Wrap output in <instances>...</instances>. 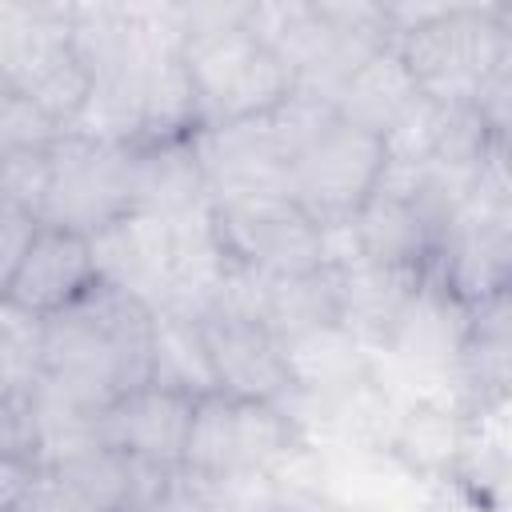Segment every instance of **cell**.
<instances>
[{"label": "cell", "instance_id": "6da1fadb", "mask_svg": "<svg viewBox=\"0 0 512 512\" xmlns=\"http://www.w3.org/2000/svg\"><path fill=\"white\" fill-rule=\"evenodd\" d=\"M152 364V312L96 280L64 312L40 320V384L100 416L112 400L148 384Z\"/></svg>", "mask_w": 512, "mask_h": 512}, {"label": "cell", "instance_id": "7a4b0ae2", "mask_svg": "<svg viewBox=\"0 0 512 512\" xmlns=\"http://www.w3.org/2000/svg\"><path fill=\"white\" fill-rule=\"evenodd\" d=\"M180 64L192 88L196 132L268 116L292 96L288 68L240 24V8L192 12L184 20Z\"/></svg>", "mask_w": 512, "mask_h": 512}, {"label": "cell", "instance_id": "3957f363", "mask_svg": "<svg viewBox=\"0 0 512 512\" xmlns=\"http://www.w3.org/2000/svg\"><path fill=\"white\" fill-rule=\"evenodd\" d=\"M392 48L416 92L432 104H472L512 60L504 8L476 4H440L420 24L396 32Z\"/></svg>", "mask_w": 512, "mask_h": 512}, {"label": "cell", "instance_id": "277c9868", "mask_svg": "<svg viewBox=\"0 0 512 512\" xmlns=\"http://www.w3.org/2000/svg\"><path fill=\"white\" fill-rule=\"evenodd\" d=\"M384 164H388V144L332 112L288 156L284 196L320 232H340L352 224V216L380 184Z\"/></svg>", "mask_w": 512, "mask_h": 512}, {"label": "cell", "instance_id": "5b68a950", "mask_svg": "<svg viewBox=\"0 0 512 512\" xmlns=\"http://www.w3.org/2000/svg\"><path fill=\"white\" fill-rule=\"evenodd\" d=\"M292 440L296 432L280 404L208 392L192 404L180 468L208 484H236L268 476L272 464L292 452Z\"/></svg>", "mask_w": 512, "mask_h": 512}, {"label": "cell", "instance_id": "8992f818", "mask_svg": "<svg viewBox=\"0 0 512 512\" xmlns=\"http://www.w3.org/2000/svg\"><path fill=\"white\" fill-rule=\"evenodd\" d=\"M128 212H136L132 148L64 132L48 160V188L36 220L96 236Z\"/></svg>", "mask_w": 512, "mask_h": 512}, {"label": "cell", "instance_id": "52a82bcc", "mask_svg": "<svg viewBox=\"0 0 512 512\" xmlns=\"http://www.w3.org/2000/svg\"><path fill=\"white\" fill-rule=\"evenodd\" d=\"M212 228L224 260L264 280L328 264V236L288 196L212 200Z\"/></svg>", "mask_w": 512, "mask_h": 512}, {"label": "cell", "instance_id": "ba28073f", "mask_svg": "<svg viewBox=\"0 0 512 512\" xmlns=\"http://www.w3.org/2000/svg\"><path fill=\"white\" fill-rule=\"evenodd\" d=\"M196 324L216 376V392L236 400L280 404L296 388L288 348L276 340L264 316L236 308H208Z\"/></svg>", "mask_w": 512, "mask_h": 512}, {"label": "cell", "instance_id": "9c48e42d", "mask_svg": "<svg viewBox=\"0 0 512 512\" xmlns=\"http://www.w3.org/2000/svg\"><path fill=\"white\" fill-rule=\"evenodd\" d=\"M96 280L100 276H96L92 240L84 232L36 224L32 240L24 244L20 260L12 268V280H8L0 304L20 316L48 320V316L64 312L72 300H80Z\"/></svg>", "mask_w": 512, "mask_h": 512}, {"label": "cell", "instance_id": "30bf717a", "mask_svg": "<svg viewBox=\"0 0 512 512\" xmlns=\"http://www.w3.org/2000/svg\"><path fill=\"white\" fill-rule=\"evenodd\" d=\"M192 396L144 384L112 400L96 416V436L136 464L176 472L184 460V436L192 420Z\"/></svg>", "mask_w": 512, "mask_h": 512}, {"label": "cell", "instance_id": "8fae6325", "mask_svg": "<svg viewBox=\"0 0 512 512\" xmlns=\"http://www.w3.org/2000/svg\"><path fill=\"white\" fill-rule=\"evenodd\" d=\"M420 100L424 96L416 92V84L404 72L396 48L388 44L376 56H368L344 80V88L332 100V112L340 120H348V124H356V128H364V132H372V136H380L388 144V136L416 112Z\"/></svg>", "mask_w": 512, "mask_h": 512}, {"label": "cell", "instance_id": "7c38bea8", "mask_svg": "<svg viewBox=\"0 0 512 512\" xmlns=\"http://www.w3.org/2000/svg\"><path fill=\"white\" fill-rule=\"evenodd\" d=\"M264 324L276 332L284 348H296L320 332L340 328V284L336 268L320 264L312 272L296 276H276L264 280V300H260Z\"/></svg>", "mask_w": 512, "mask_h": 512}, {"label": "cell", "instance_id": "4fadbf2b", "mask_svg": "<svg viewBox=\"0 0 512 512\" xmlns=\"http://www.w3.org/2000/svg\"><path fill=\"white\" fill-rule=\"evenodd\" d=\"M148 384L180 392V396H208L216 392V376L204 352L200 324L188 316L172 312H152V364H148Z\"/></svg>", "mask_w": 512, "mask_h": 512}, {"label": "cell", "instance_id": "5bb4252c", "mask_svg": "<svg viewBox=\"0 0 512 512\" xmlns=\"http://www.w3.org/2000/svg\"><path fill=\"white\" fill-rule=\"evenodd\" d=\"M0 456L28 468H44V420L36 384L0 392Z\"/></svg>", "mask_w": 512, "mask_h": 512}, {"label": "cell", "instance_id": "9a60e30c", "mask_svg": "<svg viewBox=\"0 0 512 512\" xmlns=\"http://www.w3.org/2000/svg\"><path fill=\"white\" fill-rule=\"evenodd\" d=\"M60 136H64V128L52 124L24 92L8 88L0 96V160L52 152L60 144Z\"/></svg>", "mask_w": 512, "mask_h": 512}, {"label": "cell", "instance_id": "2e32d148", "mask_svg": "<svg viewBox=\"0 0 512 512\" xmlns=\"http://www.w3.org/2000/svg\"><path fill=\"white\" fill-rule=\"evenodd\" d=\"M132 512H228V504H224V496H220L208 480L188 476V472L180 468V472H172L152 496H144Z\"/></svg>", "mask_w": 512, "mask_h": 512}, {"label": "cell", "instance_id": "e0dca14e", "mask_svg": "<svg viewBox=\"0 0 512 512\" xmlns=\"http://www.w3.org/2000/svg\"><path fill=\"white\" fill-rule=\"evenodd\" d=\"M36 224H40V220L0 184V300H4V288H8V280H12V268H16L24 244L32 240Z\"/></svg>", "mask_w": 512, "mask_h": 512}, {"label": "cell", "instance_id": "ac0fdd59", "mask_svg": "<svg viewBox=\"0 0 512 512\" xmlns=\"http://www.w3.org/2000/svg\"><path fill=\"white\" fill-rule=\"evenodd\" d=\"M8 512H96L80 492H72L56 472L36 468L28 488L20 492V500Z\"/></svg>", "mask_w": 512, "mask_h": 512}, {"label": "cell", "instance_id": "d6986e66", "mask_svg": "<svg viewBox=\"0 0 512 512\" xmlns=\"http://www.w3.org/2000/svg\"><path fill=\"white\" fill-rule=\"evenodd\" d=\"M32 472H36V468H28V464H16V460H4V456H0V512H8V508L20 500V492L28 488Z\"/></svg>", "mask_w": 512, "mask_h": 512}]
</instances>
